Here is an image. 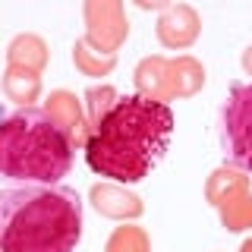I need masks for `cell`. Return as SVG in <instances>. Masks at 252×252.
<instances>
[{"mask_svg":"<svg viewBox=\"0 0 252 252\" xmlns=\"http://www.w3.org/2000/svg\"><path fill=\"white\" fill-rule=\"evenodd\" d=\"M173 126V110L164 101L120 94L114 107L89 129L85 161L110 183H139L167 155Z\"/></svg>","mask_w":252,"mask_h":252,"instance_id":"cell-1","label":"cell"},{"mask_svg":"<svg viewBox=\"0 0 252 252\" xmlns=\"http://www.w3.org/2000/svg\"><path fill=\"white\" fill-rule=\"evenodd\" d=\"M82 240V199L60 183H16L0 189V252H76Z\"/></svg>","mask_w":252,"mask_h":252,"instance_id":"cell-2","label":"cell"},{"mask_svg":"<svg viewBox=\"0 0 252 252\" xmlns=\"http://www.w3.org/2000/svg\"><path fill=\"white\" fill-rule=\"evenodd\" d=\"M76 145L44 107H19L0 120V177L13 183H60Z\"/></svg>","mask_w":252,"mask_h":252,"instance_id":"cell-3","label":"cell"},{"mask_svg":"<svg viewBox=\"0 0 252 252\" xmlns=\"http://www.w3.org/2000/svg\"><path fill=\"white\" fill-rule=\"evenodd\" d=\"M220 148L230 167L252 173V82L230 85L220 107Z\"/></svg>","mask_w":252,"mask_h":252,"instance_id":"cell-4","label":"cell"},{"mask_svg":"<svg viewBox=\"0 0 252 252\" xmlns=\"http://www.w3.org/2000/svg\"><path fill=\"white\" fill-rule=\"evenodd\" d=\"M85 22H89V41L94 44V51L104 54H114L129 35L123 0H85Z\"/></svg>","mask_w":252,"mask_h":252,"instance_id":"cell-5","label":"cell"},{"mask_svg":"<svg viewBox=\"0 0 252 252\" xmlns=\"http://www.w3.org/2000/svg\"><path fill=\"white\" fill-rule=\"evenodd\" d=\"M199 32H202V19L186 3H177V6L170 3L161 13V19H158V41L164 47H170V51H183V47L195 44Z\"/></svg>","mask_w":252,"mask_h":252,"instance_id":"cell-6","label":"cell"},{"mask_svg":"<svg viewBox=\"0 0 252 252\" xmlns=\"http://www.w3.org/2000/svg\"><path fill=\"white\" fill-rule=\"evenodd\" d=\"M44 110L54 117V123L60 126L63 132L69 136V142L79 148H85V139H89V117L82 114V104L76 101L73 92H54L51 98H47Z\"/></svg>","mask_w":252,"mask_h":252,"instance_id":"cell-7","label":"cell"},{"mask_svg":"<svg viewBox=\"0 0 252 252\" xmlns=\"http://www.w3.org/2000/svg\"><path fill=\"white\" fill-rule=\"evenodd\" d=\"M136 89L145 98L164 101L177 98V82H173V63L164 57H145L136 66Z\"/></svg>","mask_w":252,"mask_h":252,"instance_id":"cell-8","label":"cell"},{"mask_svg":"<svg viewBox=\"0 0 252 252\" xmlns=\"http://www.w3.org/2000/svg\"><path fill=\"white\" fill-rule=\"evenodd\" d=\"M92 205L101 211V215L117 218V220H123V218H139V215H142L139 195L126 192L123 183H98V186H92Z\"/></svg>","mask_w":252,"mask_h":252,"instance_id":"cell-9","label":"cell"},{"mask_svg":"<svg viewBox=\"0 0 252 252\" xmlns=\"http://www.w3.org/2000/svg\"><path fill=\"white\" fill-rule=\"evenodd\" d=\"M218 208H220V220H224L227 230L240 233V230H249L252 227V192L249 189L233 192L230 199H224Z\"/></svg>","mask_w":252,"mask_h":252,"instance_id":"cell-10","label":"cell"},{"mask_svg":"<svg viewBox=\"0 0 252 252\" xmlns=\"http://www.w3.org/2000/svg\"><path fill=\"white\" fill-rule=\"evenodd\" d=\"M240 189H249V186H246V177H243V170H236V167H220V170L211 173L205 195H208L211 205H220L224 199H230L233 192H240Z\"/></svg>","mask_w":252,"mask_h":252,"instance_id":"cell-11","label":"cell"},{"mask_svg":"<svg viewBox=\"0 0 252 252\" xmlns=\"http://www.w3.org/2000/svg\"><path fill=\"white\" fill-rule=\"evenodd\" d=\"M38 92H41V79L35 76V69H29V66H13L10 69V76H6V94H10L13 101H19V104L29 107V101H35Z\"/></svg>","mask_w":252,"mask_h":252,"instance_id":"cell-12","label":"cell"},{"mask_svg":"<svg viewBox=\"0 0 252 252\" xmlns=\"http://www.w3.org/2000/svg\"><path fill=\"white\" fill-rule=\"evenodd\" d=\"M173 63V82H177V98H189L195 94L205 85V69L199 60L192 57H180V60H170Z\"/></svg>","mask_w":252,"mask_h":252,"instance_id":"cell-13","label":"cell"},{"mask_svg":"<svg viewBox=\"0 0 252 252\" xmlns=\"http://www.w3.org/2000/svg\"><path fill=\"white\" fill-rule=\"evenodd\" d=\"M73 60H76V66L82 69L85 76H104V73H110V69H114V63H117L114 54L92 51L89 41H76V47H73Z\"/></svg>","mask_w":252,"mask_h":252,"instance_id":"cell-14","label":"cell"},{"mask_svg":"<svg viewBox=\"0 0 252 252\" xmlns=\"http://www.w3.org/2000/svg\"><path fill=\"white\" fill-rule=\"evenodd\" d=\"M104 252H148V236L142 227H117Z\"/></svg>","mask_w":252,"mask_h":252,"instance_id":"cell-15","label":"cell"},{"mask_svg":"<svg viewBox=\"0 0 252 252\" xmlns=\"http://www.w3.org/2000/svg\"><path fill=\"white\" fill-rule=\"evenodd\" d=\"M85 98H89V129H92V126L114 107V101L120 98V94H117V89H110V85H94V89L85 92Z\"/></svg>","mask_w":252,"mask_h":252,"instance_id":"cell-16","label":"cell"},{"mask_svg":"<svg viewBox=\"0 0 252 252\" xmlns=\"http://www.w3.org/2000/svg\"><path fill=\"white\" fill-rule=\"evenodd\" d=\"M170 3L173 0H136V6H142V10H167Z\"/></svg>","mask_w":252,"mask_h":252,"instance_id":"cell-17","label":"cell"},{"mask_svg":"<svg viewBox=\"0 0 252 252\" xmlns=\"http://www.w3.org/2000/svg\"><path fill=\"white\" fill-rule=\"evenodd\" d=\"M243 69H246V73L252 76V44L246 47V51H243Z\"/></svg>","mask_w":252,"mask_h":252,"instance_id":"cell-18","label":"cell"},{"mask_svg":"<svg viewBox=\"0 0 252 252\" xmlns=\"http://www.w3.org/2000/svg\"><path fill=\"white\" fill-rule=\"evenodd\" d=\"M240 252H252V240H246V243H243V249Z\"/></svg>","mask_w":252,"mask_h":252,"instance_id":"cell-19","label":"cell"}]
</instances>
